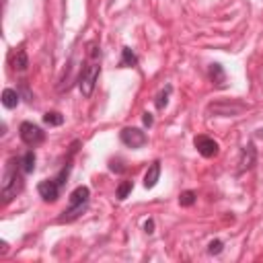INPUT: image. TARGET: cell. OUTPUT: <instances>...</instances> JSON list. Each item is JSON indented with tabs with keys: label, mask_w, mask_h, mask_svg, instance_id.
<instances>
[{
	"label": "cell",
	"mask_w": 263,
	"mask_h": 263,
	"mask_svg": "<svg viewBox=\"0 0 263 263\" xmlns=\"http://www.w3.org/2000/svg\"><path fill=\"white\" fill-rule=\"evenodd\" d=\"M21 158V167H23V171H25V175H31L33 171H35V162H37V156H35V152L33 150H27L23 156H19Z\"/></svg>",
	"instance_id": "13"
},
{
	"label": "cell",
	"mask_w": 263,
	"mask_h": 263,
	"mask_svg": "<svg viewBox=\"0 0 263 263\" xmlns=\"http://www.w3.org/2000/svg\"><path fill=\"white\" fill-rule=\"evenodd\" d=\"M255 160H257V150H255L253 144H247V146L241 150V160H239L241 167H239V173H245V171L253 169Z\"/></svg>",
	"instance_id": "9"
},
{
	"label": "cell",
	"mask_w": 263,
	"mask_h": 263,
	"mask_svg": "<svg viewBox=\"0 0 263 263\" xmlns=\"http://www.w3.org/2000/svg\"><path fill=\"white\" fill-rule=\"evenodd\" d=\"M109 169L115 171V173H123V171H125V167L121 164V160H109Z\"/></svg>",
	"instance_id": "21"
},
{
	"label": "cell",
	"mask_w": 263,
	"mask_h": 263,
	"mask_svg": "<svg viewBox=\"0 0 263 263\" xmlns=\"http://www.w3.org/2000/svg\"><path fill=\"white\" fill-rule=\"evenodd\" d=\"M222 251H224V243H222L220 239L210 241V245H208V253H210V255H220Z\"/></svg>",
	"instance_id": "20"
},
{
	"label": "cell",
	"mask_w": 263,
	"mask_h": 263,
	"mask_svg": "<svg viewBox=\"0 0 263 263\" xmlns=\"http://www.w3.org/2000/svg\"><path fill=\"white\" fill-rule=\"evenodd\" d=\"M37 193L41 195V200L48 202V204H54L60 200V193H62V185L56 181V177L52 179H43L39 185H37Z\"/></svg>",
	"instance_id": "7"
},
{
	"label": "cell",
	"mask_w": 263,
	"mask_h": 263,
	"mask_svg": "<svg viewBox=\"0 0 263 263\" xmlns=\"http://www.w3.org/2000/svg\"><path fill=\"white\" fill-rule=\"evenodd\" d=\"M144 233H146V235H152V233H154V220H146V222H144Z\"/></svg>",
	"instance_id": "23"
},
{
	"label": "cell",
	"mask_w": 263,
	"mask_h": 263,
	"mask_svg": "<svg viewBox=\"0 0 263 263\" xmlns=\"http://www.w3.org/2000/svg\"><path fill=\"white\" fill-rule=\"evenodd\" d=\"M89 62L82 66L80 70V78H78V89L82 93L84 99H89L95 93V84L99 78V72H101V64H99V58H101V50L97 48V43H89Z\"/></svg>",
	"instance_id": "2"
},
{
	"label": "cell",
	"mask_w": 263,
	"mask_h": 263,
	"mask_svg": "<svg viewBox=\"0 0 263 263\" xmlns=\"http://www.w3.org/2000/svg\"><path fill=\"white\" fill-rule=\"evenodd\" d=\"M19 101H21L19 91H15V89H5L3 91V105L7 109H15L19 105Z\"/></svg>",
	"instance_id": "12"
},
{
	"label": "cell",
	"mask_w": 263,
	"mask_h": 263,
	"mask_svg": "<svg viewBox=\"0 0 263 263\" xmlns=\"http://www.w3.org/2000/svg\"><path fill=\"white\" fill-rule=\"evenodd\" d=\"M25 171L21 167V158H11L7 162V169L3 175V187H0V197H3V204H9L11 200L23 191L25 187Z\"/></svg>",
	"instance_id": "1"
},
{
	"label": "cell",
	"mask_w": 263,
	"mask_h": 263,
	"mask_svg": "<svg viewBox=\"0 0 263 263\" xmlns=\"http://www.w3.org/2000/svg\"><path fill=\"white\" fill-rule=\"evenodd\" d=\"M132 189H134V183H132V181H121V183H119V187H117V193H115V195H117V200H119V202H123L125 197L129 195V191H132Z\"/></svg>",
	"instance_id": "18"
},
{
	"label": "cell",
	"mask_w": 263,
	"mask_h": 263,
	"mask_svg": "<svg viewBox=\"0 0 263 263\" xmlns=\"http://www.w3.org/2000/svg\"><path fill=\"white\" fill-rule=\"evenodd\" d=\"M158 177H160V160H154L150 164V169L146 171V175H144V187L152 189L158 183Z\"/></svg>",
	"instance_id": "11"
},
{
	"label": "cell",
	"mask_w": 263,
	"mask_h": 263,
	"mask_svg": "<svg viewBox=\"0 0 263 263\" xmlns=\"http://www.w3.org/2000/svg\"><path fill=\"white\" fill-rule=\"evenodd\" d=\"M43 121H46L48 125H62V123H64V115L58 113V111H48V113L43 115Z\"/></svg>",
	"instance_id": "19"
},
{
	"label": "cell",
	"mask_w": 263,
	"mask_h": 263,
	"mask_svg": "<svg viewBox=\"0 0 263 263\" xmlns=\"http://www.w3.org/2000/svg\"><path fill=\"white\" fill-rule=\"evenodd\" d=\"M195 200H197V193L191 191V189H187V191H183V193L179 195V204H181L183 208H191V206L195 204Z\"/></svg>",
	"instance_id": "17"
},
{
	"label": "cell",
	"mask_w": 263,
	"mask_h": 263,
	"mask_svg": "<svg viewBox=\"0 0 263 263\" xmlns=\"http://www.w3.org/2000/svg\"><path fill=\"white\" fill-rule=\"evenodd\" d=\"M119 140H121L127 148L138 150V148L146 146L148 136H146V132H142L140 127H123V129L119 132Z\"/></svg>",
	"instance_id": "6"
},
{
	"label": "cell",
	"mask_w": 263,
	"mask_h": 263,
	"mask_svg": "<svg viewBox=\"0 0 263 263\" xmlns=\"http://www.w3.org/2000/svg\"><path fill=\"white\" fill-rule=\"evenodd\" d=\"M89 202H91V189L86 185H78L72 193H70V200H68V208L62 212V216H58L60 224H68L78 220L86 210H89Z\"/></svg>",
	"instance_id": "3"
},
{
	"label": "cell",
	"mask_w": 263,
	"mask_h": 263,
	"mask_svg": "<svg viewBox=\"0 0 263 263\" xmlns=\"http://www.w3.org/2000/svg\"><path fill=\"white\" fill-rule=\"evenodd\" d=\"M245 109H249V105H245L243 101H237V99H233V101H216L208 105V113L216 117H235V115H241Z\"/></svg>",
	"instance_id": "5"
},
{
	"label": "cell",
	"mask_w": 263,
	"mask_h": 263,
	"mask_svg": "<svg viewBox=\"0 0 263 263\" xmlns=\"http://www.w3.org/2000/svg\"><path fill=\"white\" fill-rule=\"evenodd\" d=\"M193 146L197 148V152H200L204 158H214L220 152L218 142L214 138H210V136H195L193 138Z\"/></svg>",
	"instance_id": "8"
},
{
	"label": "cell",
	"mask_w": 263,
	"mask_h": 263,
	"mask_svg": "<svg viewBox=\"0 0 263 263\" xmlns=\"http://www.w3.org/2000/svg\"><path fill=\"white\" fill-rule=\"evenodd\" d=\"M208 76H210V82H212L214 86H218V89H224V86H226V72H224V68H222L218 62L210 64Z\"/></svg>",
	"instance_id": "10"
},
{
	"label": "cell",
	"mask_w": 263,
	"mask_h": 263,
	"mask_svg": "<svg viewBox=\"0 0 263 263\" xmlns=\"http://www.w3.org/2000/svg\"><path fill=\"white\" fill-rule=\"evenodd\" d=\"M13 68L17 72H25L29 68V58H27V52L25 50H19L15 56H13Z\"/></svg>",
	"instance_id": "16"
},
{
	"label": "cell",
	"mask_w": 263,
	"mask_h": 263,
	"mask_svg": "<svg viewBox=\"0 0 263 263\" xmlns=\"http://www.w3.org/2000/svg\"><path fill=\"white\" fill-rule=\"evenodd\" d=\"M142 123H144L146 127H152V123H154V117H152V113L144 111V113H142Z\"/></svg>",
	"instance_id": "22"
},
{
	"label": "cell",
	"mask_w": 263,
	"mask_h": 263,
	"mask_svg": "<svg viewBox=\"0 0 263 263\" xmlns=\"http://www.w3.org/2000/svg\"><path fill=\"white\" fill-rule=\"evenodd\" d=\"M19 136H21V142L29 148H35L46 142V132L33 121H23L19 125Z\"/></svg>",
	"instance_id": "4"
},
{
	"label": "cell",
	"mask_w": 263,
	"mask_h": 263,
	"mask_svg": "<svg viewBox=\"0 0 263 263\" xmlns=\"http://www.w3.org/2000/svg\"><path fill=\"white\" fill-rule=\"evenodd\" d=\"M171 93H173V86L171 84H167V86H164V89H160L158 91V95L154 97V105H156V109H164V107H167L169 105V97H171Z\"/></svg>",
	"instance_id": "15"
},
{
	"label": "cell",
	"mask_w": 263,
	"mask_h": 263,
	"mask_svg": "<svg viewBox=\"0 0 263 263\" xmlns=\"http://www.w3.org/2000/svg\"><path fill=\"white\" fill-rule=\"evenodd\" d=\"M121 68H134V66H138V56L132 52L127 46L121 48V62H119Z\"/></svg>",
	"instance_id": "14"
}]
</instances>
